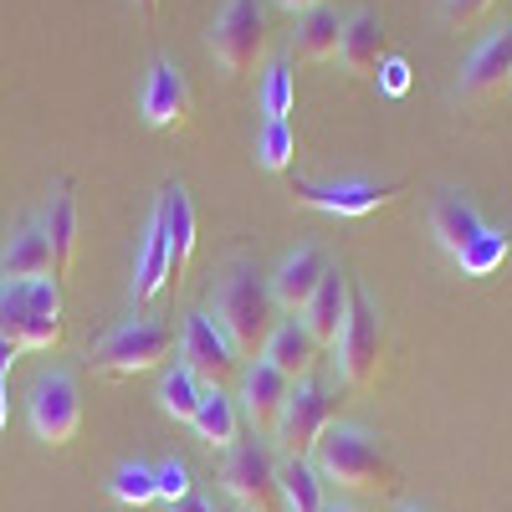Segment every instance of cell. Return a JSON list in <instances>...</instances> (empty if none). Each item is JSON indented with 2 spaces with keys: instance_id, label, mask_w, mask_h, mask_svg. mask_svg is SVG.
<instances>
[{
  "instance_id": "28",
  "label": "cell",
  "mask_w": 512,
  "mask_h": 512,
  "mask_svg": "<svg viewBox=\"0 0 512 512\" xmlns=\"http://www.w3.org/2000/svg\"><path fill=\"white\" fill-rule=\"evenodd\" d=\"M108 492L123 502V507H149L159 497V482H154V466L144 461H123L118 472L108 477Z\"/></svg>"
},
{
  "instance_id": "3",
  "label": "cell",
  "mask_w": 512,
  "mask_h": 512,
  "mask_svg": "<svg viewBox=\"0 0 512 512\" xmlns=\"http://www.w3.org/2000/svg\"><path fill=\"white\" fill-rule=\"evenodd\" d=\"M0 338L21 349H57L62 344V287L57 277L6 282L0 277Z\"/></svg>"
},
{
  "instance_id": "8",
  "label": "cell",
  "mask_w": 512,
  "mask_h": 512,
  "mask_svg": "<svg viewBox=\"0 0 512 512\" xmlns=\"http://www.w3.org/2000/svg\"><path fill=\"white\" fill-rule=\"evenodd\" d=\"M221 482L251 512H282V466H277V456H272L267 441L231 446V456L221 466Z\"/></svg>"
},
{
  "instance_id": "18",
  "label": "cell",
  "mask_w": 512,
  "mask_h": 512,
  "mask_svg": "<svg viewBox=\"0 0 512 512\" xmlns=\"http://www.w3.org/2000/svg\"><path fill=\"white\" fill-rule=\"evenodd\" d=\"M338 62H344L354 77L379 72V62H384V26H379V16H374L369 6H359V11L344 16V36H338Z\"/></svg>"
},
{
  "instance_id": "14",
  "label": "cell",
  "mask_w": 512,
  "mask_h": 512,
  "mask_svg": "<svg viewBox=\"0 0 512 512\" xmlns=\"http://www.w3.org/2000/svg\"><path fill=\"white\" fill-rule=\"evenodd\" d=\"M512 82V26L492 31L461 67V98H497Z\"/></svg>"
},
{
  "instance_id": "22",
  "label": "cell",
  "mask_w": 512,
  "mask_h": 512,
  "mask_svg": "<svg viewBox=\"0 0 512 512\" xmlns=\"http://www.w3.org/2000/svg\"><path fill=\"white\" fill-rule=\"evenodd\" d=\"M164 287H169V231H164V216L154 210V221L144 231L139 267H134V303H154Z\"/></svg>"
},
{
  "instance_id": "26",
  "label": "cell",
  "mask_w": 512,
  "mask_h": 512,
  "mask_svg": "<svg viewBox=\"0 0 512 512\" xmlns=\"http://www.w3.org/2000/svg\"><path fill=\"white\" fill-rule=\"evenodd\" d=\"M282 497H287V512H323V477L318 466L303 461V456H287L282 461Z\"/></svg>"
},
{
  "instance_id": "23",
  "label": "cell",
  "mask_w": 512,
  "mask_h": 512,
  "mask_svg": "<svg viewBox=\"0 0 512 512\" xmlns=\"http://www.w3.org/2000/svg\"><path fill=\"white\" fill-rule=\"evenodd\" d=\"M190 425H195V436H200L205 446L231 451L236 436H241V410H236V400H231L226 390H205V395H200V410H195Z\"/></svg>"
},
{
  "instance_id": "27",
  "label": "cell",
  "mask_w": 512,
  "mask_h": 512,
  "mask_svg": "<svg viewBox=\"0 0 512 512\" xmlns=\"http://www.w3.org/2000/svg\"><path fill=\"white\" fill-rule=\"evenodd\" d=\"M200 395H205V384H200L185 364L164 369V379H159V405H164V415H175V420H195Z\"/></svg>"
},
{
  "instance_id": "39",
  "label": "cell",
  "mask_w": 512,
  "mask_h": 512,
  "mask_svg": "<svg viewBox=\"0 0 512 512\" xmlns=\"http://www.w3.org/2000/svg\"><path fill=\"white\" fill-rule=\"evenodd\" d=\"M134 6H139V16H144V21H154V16H159V0H134Z\"/></svg>"
},
{
  "instance_id": "21",
  "label": "cell",
  "mask_w": 512,
  "mask_h": 512,
  "mask_svg": "<svg viewBox=\"0 0 512 512\" xmlns=\"http://www.w3.org/2000/svg\"><path fill=\"white\" fill-rule=\"evenodd\" d=\"M41 231H47V241H52V262H57V282H62L72 272V256H77V195H72V185L52 190Z\"/></svg>"
},
{
  "instance_id": "30",
  "label": "cell",
  "mask_w": 512,
  "mask_h": 512,
  "mask_svg": "<svg viewBox=\"0 0 512 512\" xmlns=\"http://www.w3.org/2000/svg\"><path fill=\"white\" fill-rule=\"evenodd\" d=\"M456 262H461V272H466V277H492V272L507 262V236L487 226L472 246H466V251L456 256Z\"/></svg>"
},
{
  "instance_id": "20",
  "label": "cell",
  "mask_w": 512,
  "mask_h": 512,
  "mask_svg": "<svg viewBox=\"0 0 512 512\" xmlns=\"http://www.w3.org/2000/svg\"><path fill=\"white\" fill-rule=\"evenodd\" d=\"M303 328L318 338V344H338V333H344V318H349V277L344 272H328L323 287L313 292V303L297 313Z\"/></svg>"
},
{
  "instance_id": "4",
  "label": "cell",
  "mask_w": 512,
  "mask_h": 512,
  "mask_svg": "<svg viewBox=\"0 0 512 512\" xmlns=\"http://www.w3.org/2000/svg\"><path fill=\"white\" fill-rule=\"evenodd\" d=\"M175 328L159 323V318H123L113 323L98 344H93V369L108 374V379H128V374H144V369H159L169 354H175Z\"/></svg>"
},
{
  "instance_id": "9",
  "label": "cell",
  "mask_w": 512,
  "mask_h": 512,
  "mask_svg": "<svg viewBox=\"0 0 512 512\" xmlns=\"http://www.w3.org/2000/svg\"><path fill=\"white\" fill-rule=\"evenodd\" d=\"M26 415H31V431L47 441V446H67L82 425V395H77V379L67 369H47L36 374L31 395H26Z\"/></svg>"
},
{
  "instance_id": "38",
  "label": "cell",
  "mask_w": 512,
  "mask_h": 512,
  "mask_svg": "<svg viewBox=\"0 0 512 512\" xmlns=\"http://www.w3.org/2000/svg\"><path fill=\"white\" fill-rule=\"evenodd\" d=\"M6 420H11V390H6V379H0V431H6Z\"/></svg>"
},
{
  "instance_id": "19",
  "label": "cell",
  "mask_w": 512,
  "mask_h": 512,
  "mask_svg": "<svg viewBox=\"0 0 512 512\" xmlns=\"http://www.w3.org/2000/svg\"><path fill=\"white\" fill-rule=\"evenodd\" d=\"M0 277L6 282H36V277H57V262H52V241L41 231V221L21 226L11 236V246L0 251Z\"/></svg>"
},
{
  "instance_id": "24",
  "label": "cell",
  "mask_w": 512,
  "mask_h": 512,
  "mask_svg": "<svg viewBox=\"0 0 512 512\" xmlns=\"http://www.w3.org/2000/svg\"><path fill=\"white\" fill-rule=\"evenodd\" d=\"M338 36H344V16H338L333 6H313V11L297 16L292 47L308 62H328V57H338Z\"/></svg>"
},
{
  "instance_id": "33",
  "label": "cell",
  "mask_w": 512,
  "mask_h": 512,
  "mask_svg": "<svg viewBox=\"0 0 512 512\" xmlns=\"http://www.w3.org/2000/svg\"><path fill=\"white\" fill-rule=\"evenodd\" d=\"M379 88L390 93V98H405L410 93V62L405 57H384L379 62Z\"/></svg>"
},
{
  "instance_id": "34",
  "label": "cell",
  "mask_w": 512,
  "mask_h": 512,
  "mask_svg": "<svg viewBox=\"0 0 512 512\" xmlns=\"http://www.w3.org/2000/svg\"><path fill=\"white\" fill-rule=\"evenodd\" d=\"M492 6L497 0H446V16H451V26H477Z\"/></svg>"
},
{
  "instance_id": "41",
  "label": "cell",
  "mask_w": 512,
  "mask_h": 512,
  "mask_svg": "<svg viewBox=\"0 0 512 512\" xmlns=\"http://www.w3.org/2000/svg\"><path fill=\"white\" fill-rule=\"evenodd\" d=\"M405 512H420V507H405Z\"/></svg>"
},
{
  "instance_id": "25",
  "label": "cell",
  "mask_w": 512,
  "mask_h": 512,
  "mask_svg": "<svg viewBox=\"0 0 512 512\" xmlns=\"http://www.w3.org/2000/svg\"><path fill=\"white\" fill-rule=\"evenodd\" d=\"M431 226H436V236H441V246H446L451 256H461L466 246H472V241L487 231V221H482V216H477V210L466 205L461 195L436 200V210H431Z\"/></svg>"
},
{
  "instance_id": "7",
  "label": "cell",
  "mask_w": 512,
  "mask_h": 512,
  "mask_svg": "<svg viewBox=\"0 0 512 512\" xmlns=\"http://www.w3.org/2000/svg\"><path fill=\"white\" fill-rule=\"evenodd\" d=\"M333 415H338V390L333 384H323V379H297L292 384V395H287V405H282V420H277V441H282V451L287 456H313V446H318V436L333 425Z\"/></svg>"
},
{
  "instance_id": "17",
  "label": "cell",
  "mask_w": 512,
  "mask_h": 512,
  "mask_svg": "<svg viewBox=\"0 0 512 512\" xmlns=\"http://www.w3.org/2000/svg\"><path fill=\"white\" fill-rule=\"evenodd\" d=\"M262 359H267L277 374H287V379L297 384V379H308V374L318 369L323 344H318V338L303 328V318H287V323H277V328H272V338H267Z\"/></svg>"
},
{
  "instance_id": "15",
  "label": "cell",
  "mask_w": 512,
  "mask_h": 512,
  "mask_svg": "<svg viewBox=\"0 0 512 512\" xmlns=\"http://www.w3.org/2000/svg\"><path fill=\"white\" fill-rule=\"evenodd\" d=\"M287 395H292V379L277 374L267 359H251V364L241 369V415L251 420V431H267V425H277Z\"/></svg>"
},
{
  "instance_id": "36",
  "label": "cell",
  "mask_w": 512,
  "mask_h": 512,
  "mask_svg": "<svg viewBox=\"0 0 512 512\" xmlns=\"http://www.w3.org/2000/svg\"><path fill=\"white\" fill-rule=\"evenodd\" d=\"M272 6H282V11H292V16H303V11L323 6V0H272Z\"/></svg>"
},
{
  "instance_id": "11",
  "label": "cell",
  "mask_w": 512,
  "mask_h": 512,
  "mask_svg": "<svg viewBox=\"0 0 512 512\" xmlns=\"http://www.w3.org/2000/svg\"><path fill=\"white\" fill-rule=\"evenodd\" d=\"M292 195H297V205H313V210H323V216L359 221V216H369V210H379L384 200H395L400 185H369V180L313 185V180H292Z\"/></svg>"
},
{
  "instance_id": "5",
  "label": "cell",
  "mask_w": 512,
  "mask_h": 512,
  "mask_svg": "<svg viewBox=\"0 0 512 512\" xmlns=\"http://www.w3.org/2000/svg\"><path fill=\"white\" fill-rule=\"evenodd\" d=\"M338 374H344L349 390H369L384 369V328H379V313L369 303V292L359 282H349V318H344V333H338Z\"/></svg>"
},
{
  "instance_id": "40",
  "label": "cell",
  "mask_w": 512,
  "mask_h": 512,
  "mask_svg": "<svg viewBox=\"0 0 512 512\" xmlns=\"http://www.w3.org/2000/svg\"><path fill=\"white\" fill-rule=\"evenodd\" d=\"M323 512H349V507H323Z\"/></svg>"
},
{
  "instance_id": "2",
  "label": "cell",
  "mask_w": 512,
  "mask_h": 512,
  "mask_svg": "<svg viewBox=\"0 0 512 512\" xmlns=\"http://www.w3.org/2000/svg\"><path fill=\"white\" fill-rule=\"evenodd\" d=\"M313 466H318V477L349 487V492H390L400 482L395 461L359 425H328L313 446Z\"/></svg>"
},
{
  "instance_id": "35",
  "label": "cell",
  "mask_w": 512,
  "mask_h": 512,
  "mask_svg": "<svg viewBox=\"0 0 512 512\" xmlns=\"http://www.w3.org/2000/svg\"><path fill=\"white\" fill-rule=\"evenodd\" d=\"M16 354H21V344H11V338H0V379L11 374V364H16Z\"/></svg>"
},
{
  "instance_id": "6",
  "label": "cell",
  "mask_w": 512,
  "mask_h": 512,
  "mask_svg": "<svg viewBox=\"0 0 512 512\" xmlns=\"http://www.w3.org/2000/svg\"><path fill=\"white\" fill-rule=\"evenodd\" d=\"M267 47V6L262 0H226L210 26V52L226 67V77H246Z\"/></svg>"
},
{
  "instance_id": "16",
  "label": "cell",
  "mask_w": 512,
  "mask_h": 512,
  "mask_svg": "<svg viewBox=\"0 0 512 512\" xmlns=\"http://www.w3.org/2000/svg\"><path fill=\"white\" fill-rule=\"evenodd\" d=\"M159 216H164V231H169V287H180L190 256H195V205L185 195L180 180H169L164 195H159Z\"/></svg>"
},
{
  "instance_id": "29",
  "label": "cell",
  "mask_w": 512,
  "mask_h": 512,
  "mask_svg": "<svg viewBox=\"0 0 512 512\" xmlns=\"http://www.w3.org/2000/svg\"><path fill=\"white\" fill-rule=\"evenodd\" d=\"M297 154V134L287 118H267L262 134H256V159H262V169H272V175H282V169L292 164Z\"/></svg>"
},
{
  "instance_id": "10",
  "label": "cell",
  "mask_w": 512,
  "mask_h": 512,
  "mask_svg": "<svg viewBox=\"0 0 512 512\" xmlns=\"http://www.w3.org/2000/svg\"><path fill=\"white\" fill-rule=\"evenodd\" d=\"M180 364L205 384V390H226V384L241 374L236 349L221 338V328L210 323V313H190L180 328Z\"/></svg>"
},
{
  "instance_id": "37",
  "label": "cell",
  "mask_w": 512,
  "mask_h": 512,
  "mask_svg": "<svg viewBox=\"0 0 512 512\" xmlns=\"http://www.w3.org/2000/svg\"><path fill=\"white\" fill-rule=\"evenodd\" d=\"M175 512H216V502H210V497H185Z\"/></svg>"
},
{
  "instance_id": "13",
  "label": "cell",
  "mask_w": 512,
  "mask_h": 512,
  "mask_svg": "<svg viewBox=\"0 0 512 512\" xmlns=\"http://www.w3.org/2000/svg\"><path fill=\"white\" fill-rule=\"evenodd\" d=\"M333 267H328V256L318 251V246H297L287 262L267 277V287H272V303L282 308V313H303L308 303H313V292L323 287V277H328Z\"/></svg>"
},
{
  "instance_id": "31",
  "label": "cell",
  "mask_w": 512,
  "mask_h": 512,
  "mask_svg": "<svg viewBox=\"0 0 512 512\" xmlns=\"http://www.w3.org/2000/svg\"><path fill=\"white\" fill-rule=\"evenodd\" d=\"M292 62L287 57H277L272 67H267V77H262V113L267 118H287L292 113Z\"/></svg>"
},
{
  "instance_id": "1",
  "label": "cell",
  "mask_w": 512,
  "mask_h": 512,
  "mask_svg": "<svg viewBox=\"0 0 512 512\" xmlns=\"http://www.w3.org/2000/svg\"><path fill=\"white\" fill-rule=\"evenodd\" d=\"M210 323L221 328V338L236 349V359H256L267 349V338L277 328V303L267 277H256L251 262H236L221 287H216V308H210Z\"/></svg>"
},
{
  "instance_id": "12",
  "label": "cell",
  "mask_w": 512,
  "mask_h": 512,
  "mask_svg": "<svg viewBox=\"0 0 512 512\" xmlns=\"http://www.w3.org/2000/svg\"><path fill=\"white\" fill-rule=\"evenodd\" d=\"M139 113L149 128H190V82L175 62H154L139 93Z\"/></svg>"
},
{
  "instance_id": "32",
  "label": "cell",
  "mask_w": 512,
  "mask_h": 512,
  "mask_svg": "<svg viewBox=\"0 0 512 512\" xmlns=\"http://www.w3.org/2000/svg\"><path fill=\"white\" fill-rule=\"evenodd\" d=\"M154 482H159V497H164V502H175V507H180L185 497H195V492H190V466H185L180 456L159 461V466H154Z\"/></svg>"
}]
</instances>
